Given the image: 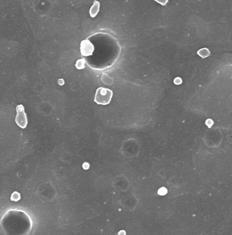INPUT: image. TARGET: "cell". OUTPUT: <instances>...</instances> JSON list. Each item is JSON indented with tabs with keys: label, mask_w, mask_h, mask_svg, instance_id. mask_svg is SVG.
Listing matches in <instances>:
<instances>
[{
	"label": "cell",
	"mask_w": 232,
	"mask_h": 235,
	"mask_svg": "<svg viewBox=\"0 0 232 235\" xmlns=\"http://www.w3.org/2000/svg\"><path fill=\"white\" fill-rule=\"evenodd\" d=\"M10 199L11 200H12V201L17 202L21 199V194L17 192H14L12 195H11Z\"/></svg>",
	"instance_id": "8"
},
{
	"label": "cell",
	"mask_w": 232,
	"mask_h": 235,
	"mask_svg": "<svg viewBox=\"0 0 232 235\" xmlns=\"http://www.w3.org/2000/svg\"><path fill=\"white\" fill-rule=\"evenodd\" d=\"M76 68L78 70H82L85 68V59H78L75 65Z\"/></svg>",
	"instance_id": "6"
},
{
	"label": "cell",
	"mask_w": 232,
	"mask_h": 235,
	"mask_svg": "<svg viewBox=\"0 0 232 235\" xmlns=\"http://www.w3.org/2000/svg\"><path fill=\"white\" fill-rule=\"evenodd\" d=\"M94 46L89 40H82L81 43V53L82 56H90L93 55Z\"/></svg>",
	"instance_id": "3"
},
{
	"label": "cell",
	"mask_w": 232,
	"mask_h": 235,
	"mask_svg": "<svg viewBox=\"0 0 232 235\" xmlns=\"http://www.w3.org/2000/svg\"><path fill=\"white\" fill-rule=\"evenodd\" d=\"M213 124H214V121H213L210 119H208L206 121V125L208 127V128H211Z\"/></svg>",
	"instance_id": "11"
},
{
	"label": "cell",
	"mask_w": 232,
	"mask_h": 235,
	"mask_svg": "<svg viewBox=\"0 0 232 235\" xmlns=\"http://www.w3.org/2000/svg\"><path fill=\"white\" fill-rule=\"evenodd\" d=\"M82 167L84 169H85V170H87L89 168V164L88 163H84V164H83Z\"/></svg>",
	"instance_id": "13"
},
{
	"label": "cell",
	"mask_w": 232,
	"mask_h": 235,
	"mask_svg": "<svg viewBox=\"0 0 232 235\" xmlns=\"http://www.w3.org/2000/svg\"><path fill=\"white\" fill-rule=\"evenodd\" d=\"M174 83L176 84H180L182 83V80L180 77H176V78L174 80Z\"/></svg>",
	"instance_id": "12"
},
{
	"label": "cell",
	"mask_w": 232,
	"mask_h": 235,
	"mask_svg": "<svg viewBox=\"0 0 232 235\" xmlns=\"http://www.w3.org/2000/svg\"><path fill=\"white\" fill-rule=\"evenodd\" d=\"M167 193H168V190L165 187H162L158 190V194L160 196H165Z\"/></svg>",
	"instance_id": "9"
},
{
	"label": "cell",
	"mask_w": 232,
	"mask_h": 235,
	"mask_svg": "<svg viewBox=\"0 0 232 235\" xmlns=\"http://www.w3.org/2000/svg\"><path fill=\"white\" fill-rule=\"evenodd\" d=\"M112 95V91L109 89L100 87L96 91L94 101L98 105H107L111 101Z\"/></svg>",
	"instance_id": "1"
},
{
	"label": "cell",
	"mask_w": 232,
	"mask_h": 235,
	"mask_svg": "<svg viewBox=\"0 0 232 235\" xmlns=\"http://www.w3.org/2000/svg\"><path fill=\"white\" fill-rule=\"evenodd\" d=\"M15 122L22 129L25 128L27 125V117L25 112V108L22 105H19L17 106V116L15 118Z\"/></svg>",
	"instance_id": "2"
},
{
	"label": "cell",
	"mask_w": 232,
	"mask_h": 235,
	"mask_svg": "<svg viewBox=\"0 0 232 235\" xmlns=\"http://www.w3.org/2000/svg\"><path fill=\"white\" fill-rule=\"evenodd\" d=\"M197 53V55L201 57V58L205 59L206 57H208L210 55V51H209V49L207 48H203V49H200Z\"/></svg>",
	"instance_id": "5"
},
{
	"label": "cell",
	"mask_w": 232,
	"mask_h": 235,
	"mask_svg": "<svg viewBox=\"0 0 232 235\" xmlns=\"http://www.w3.org/2000/svg\"><path fill=\"white\" fill-rule=\"evenodd\" d=\"M100 2L96 1H96H94L93 4L92 6H91L89 10V14L91 17L94 18L97 16L99 11H100Z\"/></svg>",
	"instance_id": "4"
},
{
	"label": "cell",
	"mask_w": 232,
	"mask_h": 235,
	"mask_svg": "<svg viewBox=\"0 0 232 235\" xmlns=\"http://www.w3.org/2000/svg\"><path fill=\"white\" fill-rule=\"evenodd\" d=\"M155 1L162 6H165L168 3L169 0H155Z\"/></svg>",
	"instance_id": "10"
},
{
	"label": "cell",
	"mask_w": 232,
	"mask_h": 235,
	"mask_svg": "<svg viewBox=\"0 0 232 235\" xmlns=\"http://www.w3.org/2000/svg\"><path fill=\"white\" fill-rule=\"evenodd\" d=\"M101 80L102 81L104 82V83L106 84H111L113 83V79L110 78V77L106 74H103L101 76Z\"/></svg>",
	"instance_id": "7"
}]
</instances>
